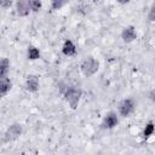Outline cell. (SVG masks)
I'll return each mask as SVG.
<instances>
[{
  "label": "cell",
  "mask_w": 155,
  "mask_h": 155,
  "mask_svg": "<svg viewBox=\"0 0 155 155\" xmlns=\"http://www.w3.org/2000/svg\"><path fill=\"white\" fill-rule=\"evenodd\" d=\"M80 69H81V73L86 78H91V76H93L98 71L99 62L96 58H93V57H88L85 61H82V63L80 65Z\"/></svg>",
  "instance_id": "cell-2"
},
{
  "label": "cell",
  "mask_w": 155,
  "mask_h": 155,
  "mask_svg": "<svg viewBox=\"0 0 155 155\" xmlns=\"http://www.w3.org/2000/svg\"><path fill=\"white\" fill-rule=\"evenodd\" d=\"M149 21L150 22H153L154 21V7L151 6V8H150V13H149Z\"/></svg>",
  "instance_id": "cell-17"
},
{
  "label": "cell",
  "mask_w": 155,
  "mask_h": 155,
  "mask_svg": "<svg viewBox=\"0 0 155 155\" xmlns=\"http://www.w3.org/2000/svg\"><path fill=\"white\" fill-rule=\"evenodd\" d=\"M68 2L69 0H51V7L53 11H58L62 7H64Z\"/></svg>",
  "instance_id": "cell-14"
},
{
  "label": "cell",
  "mask_w": 155,
  "mask_h": 155,
  "mask_svg": "<svg viewBox=\"0 0 155 155\" xmlns=\"http://www.w3.org/2000/svg\"><path fill=\"white\" fill-rule=\"evenodd\" d=\"M22 132H23L22 125L15 122V124H12V125H10V126L7 127V130H6V132H5V139H6V140H16L17 138L21 137Z\"/></svg>",
  "instance_id": "cell-4"
},
{
  "label": "cell",
  "mask_w": 155,
  "mask_h": 155,
  "mask_svg": "<svg viewBox=\"0 0 155 155\" xmlns=\"http://www.w3.org/2000/svg\"><path fill=\"white\" fill-rule=\"evenodd\" d=\"M121 39L124 40V42L126 44H130L132 41H134L137 39V31H136V28L133 25H127L122 29L121 31Z\"/></svg>",
  "instance_id": "cell-6"
},
{
  "label": "cell",
  "mask_w": 155,
  "mask_h": 155,
  "mask_svg": "<svg viewBox=\"0 0 155 155\" xmlns=\"http://www.w3.org/2000/svg\"><path fill=\"white\" fill-rule=\"evenodd\" d=\"M28 2H29L30 11H33V12H38V11H40L41 7H42L41 0H28Z\"/></svg>",
  "instance_id": "cell-15"
},
{
  "label": "cell",
  "mask_w": 155,
  "mask_h": 155,
  "mask_svg": "<svg viewBox=\"0 0 155 155\" xmlns=\"http://www.w3.org/2000/svg\"><path fill=\"white\" fill-rule=\"evenodd\" d=\"M119 122V117L116 115V113L114 111H109L104 115L103 117V121H102V127L105 128V130H111L114 128Z\"/></svg>",
  "instance_id": "cell-5"
},
{
  "label": "cell",
  "mask_w": 155,
  "mask_h": 155,
  "mask_svg": "<svg viewBox=\"0 0 155 155\" xmlns=\"http://www.w3.org/2000/svg\"><path fill=\"white\" fill-rule=\"evenodd\" d=\"M134 108H136V103L132 98H125L122 99L119 105H117V111L119 114L122 116V117H127L130 116L133 111H134Z\"/></svg>",
  "instance_id": "cell-3"
},
{
  "label": "cell",
  "mask_w": 155,
  "mask_h": 155,
  "mask_svg": "<svg viewBox=\"0 0 155 155\" xmlns=\"http://www.w3.org/2000/svg\"><path fill=\"white\" fill-rule=\"evenodd\" d=\"M63 94H64V99L67 101L69 107L75 110L79 107V103L81 99V94H82L81 88L78 86H68V87H65Z\"/></svg>",
  "instance_id": "cell-1"
},
{
  "label": "cell",
  "mask_w": 155,
  "mask_h": 155,
  "mask_svg": "<svg viewBox=\"0 0 155 155\" xmlns=\"http://www.w3.org/2000/svg\"><path fill=\"white\" fill-rule=\"evenodd\" d=\"M13 4V0H0V7L2 8H10Z\"/></svg>",
  "instance_id": "cell-16"
},
{
  "label": "cell",
  "mask_w": 155,
  "mask_h": 155,
  "mask_svg": "<svg viewBox=\"0 0 155 155\" xmlns=\"http://www.w3.org/2000/svg\"><path fill=\"white\" fill-rule=\"evenodd\" d=\"M62 53L64 56H68V57H71V56H75L76 53V47L74 45V42L71 40H65L63 46H62Z\"/></svg>",
  "instance_id": "cell-9"
},
{
  "label": "cell",
  "mask_w": 155,
  "mask_h": 155,
  "mask_svg": "<svg viewBox=\"0 0 155 155\" xmlns=\"http://www.w3.org/2000/svg\"><path fill=\"white\" fill-rule=\"evenodd\" d=\"M27 56H28V59H29V61H36V59L40 58V51H39L38 47L30 45V46L28 47Z\"/></svg>",
  "instance_id": "cell-12"
},
{
  "label": "cell",
  "mask_w": 155,
  "mask_h": 155,
  "mask_svg": "<svg viewBox=\"0 0 155 155\" xmlns=\"http://www.w3.org/2000/svg\"><path fill=\"white\" fill-rule=\"evenodd\" d=\"M24 87L28 92H31V93H35L39 91V87H40V81H39V76L36 75H29L25 80V84H24Z\"/></svg>",
  "instance_id": "cell-7"
},
{
  "label": "cell",
  "mask_w": 155,
  "mask_h": 155,
  "mask_svg": "<svg viewBox=\"0 0 155 155\" xmlns=\"http://www.w3.org/2000/svg\"><path fill=\"white\" fill-rule=\"evenodd\" d=\"M8 69H10V61H8V58H6V57L0 58V78L7 76Z\"/></svg>",
  "instance_id": "cell-11"
},
{
  "label": "cell",
  "mask_w": 155,
  "mask_h": 155,
  "mask_svg": "<svg viewBox=\"0 0 155 155\" xmlns=\"http://www.w3.org/2000/svg\"><path fill=\"white\" fill-rule=\"evenodd\" d=\"M153 133H154V122L150 121V122H148L145 125V127L143 130V137H144V139H148L149 137H151Z\"/></svg>",
  "instance_id": "cell-13"
},
{
  "label": "cell",
  "mask_w": 155,
  "mask_h": 155,
  "mask_svg": "<svg viewBox=\"0 0 155 155\" xmlns=\"http://www.w3.org/2000/svg\"><path fill=\"white\" fill-rule=\"evenodd\" d=\"M30 7L28 0H17L16 2V13L19 17H27L30 13Z\"/></svg>",
  "instance_id": "cell-8"
},
{
  "label": "cell",
  "mask_w": 155,
  "mask_h": 155,
  "mask_svg": "<svg viewBox=\"0 0 155 155\" xmlns=\"http://www.w3.org/2000/svg\"><path fill=\"white\" fill-rule=\"evenodd\" d=\"M11 87H12V82L7 76L0 78V98L5 97L10 92Z\"/></svg>",
  "instance_id": "cell-10"
}]
</instances>
